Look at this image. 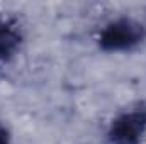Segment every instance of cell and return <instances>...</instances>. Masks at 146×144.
<instances>
[{"instance_id":"1","label":"cell","mask_w":146,"mask_h":144,"mask_svg":"<svg viewBox=\"0 0 146 144\" xmlns=\"http://www.w3.org/2000/svg\"><path fill=\"white\" fill-rule=\"evenodd\" d=\"M145 37V29L141 24H138L133 19H117L107 24L100 36L99 44L106 51H126L139 44Z\"/></svg>"},{"instance_id":"2","label":"cell","mask_w":146,"mask_h":144,"mask_svg":"<svg viewBox=\"0 0 146 144\" xmlns=\"http://www.w3.org/2000/svg\"><path fill=\"white\" fill-rule=\"evenodd\" d=\"M146 134V110H129L112 120L109 139L112 144H139Z\"/></svg>"},{"instance_id":"3","label":"cell","mask_w":146,"mask_h":144,"mask_svg":"<svg viewBox=\"0 0 146 144\" xmlns=\"http://www.w3.org/2000/svg\"><path fill=\"white\" fill-rule=\"evenodd\" d=\"M19 32L0 19V59L9 58L19 46Z\"/></svg>"},{"instance_id":"4","label":"cell","mask_w":146,"mask_h":144,"mask_svg":"<svg viewBox=\"0 0 146 144\" xmlns=\"http://www.w3.org/2000/svg\"><path fill=\"white\" fill-rule=\"evenodd\" d=\"M0 144H10V137H9V132L5 131V127L0 126Z\"/></svg>"}]
</instances>
